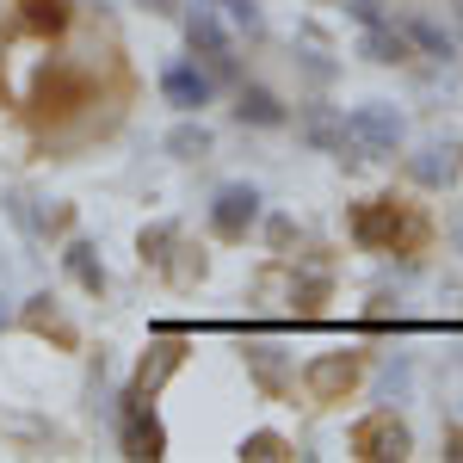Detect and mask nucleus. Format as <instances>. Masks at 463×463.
Wrapping results in <instances>:
<instances>
[{"label": "nucleus", "instance_id": "nucleus-29", "mask_svg": "<svg viewBox=\"0 0 463 463\" xmlns=\"http://www.w3.org/2000/svg\"><path fill=\"white\" fill-rule=\"evenodd\" d=\"M143 6H148V13H161V19H167V13H179L174 0H143Z\"/></svg>", "mask_w": 463, "mask_h": 463}, {"label": "nucleus", "instance_id": "nucleus-21", "mask_svg": "<svg viewBox=\"0 0 463 463\" xmlns=\"http://www.w3.org/2000/svg\"><path fill=\"white\" fill-rule=\"evenodd\" d=\"M408 37H414V43H420L427 56H439V62H445V56H458L451 32H445V25H432V19H408Z\"/></svg>", "mask_w": 463, "mask_h": 463}, {"label": "nucleus", "instance_id": "nucleus-1", "mask_svg": "<svg viewBox=\"0 0 463 463\" xmlns=\"http://www.w3.org/2000/svg\"><path fill=\"white\" fill-rule=\"evenodd\" d=\"M353 241L364 253H402V248H427V222L408 216L395 198H371L353 211Z\"/></svg>", "mask_w": 463, "mask_h": 463}, {"label": "nucleus", "instance_id": "nucleus-25", "mask_svg": "<svg viewBox=\"0 0 463 463\" xmlns=\"http://www.w3.org/2000/svg\"><path fill=\"white\" fill-rule=\"evenodd\" d=\"M266 241H272V248L285 253V248H290V241H297V222H290V216H285V211H279V216H266Z\"/></svg>", "mask_w": 463, "mask_h": 463}, {"label": "nucleus", "instance_id": "nucleus-14", "mask_svg": "<svg viewBox=\"0 0 463 463\" xmlns=\"http://www.w3.org/2000/svg\"><path fill=\"white\" fill-rule=\"evenodd\" d=\"M235 118L253 130H279L285 124V99L272 87H235Z\"/></svg>", "mask_w": 463, "mask_h": 463}, {"label": "nucleus", "instance_id": "nucleus-16", "mask_svg": "<svg viewBox=\"0 0 463 463\" xmlns=\"http://www.w3.org/2000/svg\"><path fill=\"white\" fill-rule=\"evenodd\" d=\"M248 371L266 395H290V358L285 346H248Z\"/></svg>", "mask_w": 463, "mask_h": 463}, {"label": "nucleus", "instance_id": "nucleus-19", "mask_svg": "<svg viewBox=\"0 0 463 463\" xmlns=\"http://www.w3.org/2000/svg\"><path fill=\"white\" fill-rule=\"evenodd\" d=\"M174 241H179V222H148L143 235H137V253H143V266H167Z\"/></svg>", "mask_w": 463, "mask_h": 463}, {"label": "nucleus", "instance_id": "nucleus-3", "mask_svg": "<svg viewBox=\"0 0 463 463\" xmlns=\"http://www.w3.org/2000/svg\"><path fill=\"white\" fill-rule=\"evenodd\" d=\"M185 50L211 69V80H235V43H229V32H222L216 6H204V0L185 13Z\"/></svg>", "mask_w": 463, "mask_h": 463}, {"label": "nucleus", "instance_id": "nucleus-24", "mask_svg": "<svg viewBox=\"0 0 463 463\" xmlns=\"http://www.w3.org/2000/svg\"><path fill=\"white\" fill-rule=\"evenodd\" d=\"M222 6H229V19H235V25H241V32H266V13H260V0H222Z\"/></svg>", "mask_w": 463, "mask_h": 463}, {"label": "nucleus", "instance_id": "nucleus-7", "mask_svg": "<svg viewBox=\"0 0 463 463\" xmlns=\"http://www.w3.org/2000/svg\"><path fill=\"white\" fill-rule=\"evenodd\" d=\"M358 377H364V358L358 353H321L303 364V383H309L316 402H346V390H353Z\"/></svg>", "mask_w": 463, "mask_h": 463}, {"label": "nucleus", "instance_id": "nucleus-9", "mask_svg": "<svg viewBox=\"0 0 463 463\" xmlns=\"http://www.w3.org/2000/svg\"><path fill=\"white\" fill-rule=\"evenodd\" d=\"M297 137L316 148V155H340V161L358 155L353 137H346V111H334V106H309L303 118H297Z\"/></svg>", "mask_w": 463, "mask_h": 463}, {"label": "nucleus", "instance_id": "nucleus-4", "mask_svg": "<svg viewBox=\"0 0 463 463\" xmlns=\"http://www.w3.org/2000/svg\"><path fill=\"white\" fill-rule=\"evenodd\" d=\"M260 216H266V198L253 192L248 179L222 185V192L211 198V229H216V241H248L253 229H260Z\"/></svg>", "mask_w": 463, "mask_h": 463}, {"label": "nucleus", "instance_id": "nucleus-11", "mask_svg": "<svg viewBox=\"0 0 463 463\" xmlns=\"http://www.w3.org/2000/svg\"><path fill=\"white\" fill-rule=\"evenodd\" d=\"M80 99H87V80H80L74 69H62V62H56V69H43V74H37L32 106L43 111V118H50V111H74Z\"/></svg>", "mask_w": 463, "mask_h": 463}, {"label": "nucleus", "instance_id": "nucleus-5", "mask_svg": "<svg viewBox=\"0 0 463 463\" xmlns=\"http://www.w3.org/2000/svg\"><path fill=\"white\" fill-rule=\"evenodd\" d=\"M402 130H408L402 111L383 106V99H364V106L346 111V137H353L358 155H395L402 148Z\"/></svg>", "mask_w": 463, "mask_h": 463}, {"label": "nucleus", "instance_id": "nucleus-17", "mask_svg": "<svg viewBox=\"0 0 463 463\" xmlns=\"http://www.w3.org/2000/svg\"><path fill=\"white\" fill-rule=\"evenodd\" d=\"M408 174L420 179L427 192H439V185H451V174H458V148H445V143H432V148H420L414 161H408Z\"/></svg>", "mask_w": 463, "mask_h": 463}, {"label": "nucleus", "instance_id": "nucleus-12", "mask_svg": "<svg viewBox=\"0 0 463 463\" xmlns=\"http://www.w3.org/2000/svg\"><path fill=\"white\" fill-rule=\"evenodd\" d=\"M19 321H25V327H32L37 340H56V346H62V353H69L74 340H80V334H74V321L62 316V309H56V297H50V290H37L32 303H25V316H19Z\"/></svg>", "mask_w": 463, "mask_h": 463}, {"label": "nucleus", "instance_id": "nucleus-27", "mask_svg": "<svg viewBox=\"0 0 463 463\" xmlns=\"http://www.w3.org/2000/svg\"><path fill=\"white\" fill-rule=\"evenodd\" d=\"M346 13L358 25H383V0H346Z\"/></svg>", "mask_w": 463, "mask_h": 463}, {"label": "nucleus", "instance_id": "nucleus-2", "mask_svg": "<svg viewBox=\"0 0 463 463\" xmlns=\"http://www.w3.org/2000/svg\"><path fill=\"white\" fill-rule=\"evenodd\" d=\"M408 451H414V432H408V420L395 408H377V414H364L353 427V458L364 463H402Z\"/></svg>", "mask_w": 463, "mask_h": 463}, {"label": "nucleus", "instance_id": "nucleus-15", "mask_svg": "<svg viewBox=\"0 0 463 463\" xmlns=\"http://www.w3.org/2000/svg\"><path fill=\"white\" fill-rule=\"evenodd\" d=\"M62 266H69V279L80 290H87V297H106V260H99V248H93V241H69V248H62Z\"/></svg>", "mask_w": 463, "mask_h": 463}, {"label": "nucleus", "instance_id": "nucleus-23", "mask_svg": "<svg viewBox=\"0 0 463 463\" xmlns=\"http://www.w3.org/2000/svg\"><path fill=\"white\" fill-rule=\"evenodd\" d=\"M321 303H327V279H297V285H290V309H297V316H316Z\"/></svg>", "mask_w": 463, "mask_h": 463}, {"label": "nucleus", "instance_id": "nucleus-28", "mask_svg": "<svg viewBox=\"0 0 463 463\" xmlns=\"http://www.w3.org/2000/svg\"><path fill=\"white\" fill-rule=\"evenodd\" d=\"M445 458H451V463H463V432H451V439H445Z\"/></svg>", "mask_w": 463, "mask_h": 463}, {"label": "nucleus", "instance_id": "nucleus-20", "mask_svg": "<svg viewBox=\"0 0 463 463\" xmlns=\"http://www.w3.org/2000/svg\"><path fill=\"white\" fill-rule=\"evenodd\" d=\"M19 13H25L32 32H50V37L69 25V0H19Z\"/></svg>", "mask_w": 463, "mask_h": 463}, {"label": "nucleus", "instance_id": "nucleus-10", "mask_svg": "<svg viewBox=\"0 0 463 463\" xmlns=\"http://www.w3.org/2000/svg\"><path fill=\"white\" fill-rule=\"evenodd\" d=\"M161 93H167V106H179V111H204L216 99V80H211V69H198V62H174V69H161Z\"/></svg>", "mask_w": 463, "mask_h": 463}, {"label": "nucleus", "instance_id": "nucleus-18", "mask_svg": "<svg viewBox=\"0 0 463 463\" xmlns=\"http://www.w3.org/2000/svg\"><path fill=\"white\" fill-rule=\"evenodd\" d=\"M161 148H167L174 161H204V155H211V130H204V124H198V118L185 111V124H174Z\"/></svg>", "mask_w": 463, "mask_h": 463}, {"label": "nucleus", "instance_id": "nucleus-8", "mask_svg": "<svg viewBox=\"0 0 463 463\" xmlns=\"http://www.w3.org/2000/svg\"><path fill=\"white\" fill-rule=\"evenodd\" d=\"M185 353H192V346H185V340H179V334H161V340H148V353L137 358V377H130V390L124 395H161V383H167V377H174L179 364H185Z\"/></svg>", "mask_w": 463, "mask_h": 463}, {"label": "nucleus", "instance_id": "nucleus-22", "mask_svg": "<svg viewBox=\"0 0 463 463\" xmlns=\"http://www.w3.org/2000/svg\"><path fill=\"white\" fill-rule=\"evenodd\" d=\"M285 458H290V445L279 432H248L241 439V463H285Z\"/></svg>", "mask_w": 463, "mask_h": 463}, {"label": "nucleus", "instance_id": "nucleus-30", "mask_svg": "<svg viewBox=\"0 0 463 463\" xmlns=\"http://www.w3.org/2000/svg\"><path fill=\"white\" fill-rule=\"evenodd\" d=\"M451 6H458V19H463V0H451Z\"/></svg>", "mask_w": 463, "mask_h": 463}, {"label": "nucleus", "instance_id": "nucleus-13", "mask_svg": "<svg viewBox=\"0 0 463 463\" xmlns=\"http://www.w3.org/2000/svg\"><path fill=\"white\" fill-rule=\"evenodd\" d=\"M358 56H364V62H377V69H395V62H408V56H414V37L395 32L390 19H383V25H364V37H358Z\"/></svg>", "mask_w": 463, "mask_h": 463}, {"label": "nucleus", "instance_id": "nucleus-26", "mask_svg": "<svg viewBox=\"0 0 463 463\" xmlns=\"http://www.w3.org/2000/svg\"><path fill=\"white\" fill-rule=\"evenodd\" d=\"M297 69L309 74V80H334V62H327L321 50H297Z\"/></svg>", "mask_w": 463, "mask_h": 463}, {"label": "nucleus", "instance_id": "nucleus-6", "mask_svg": "<svg viewBox=\"0 0 463 463\" xmlns=\"http://www.w3.org/2000/svg\"><path fill=\"white\" fill-rule=\"evenodd\" d=\"M118 427H124V458H137V463L167 458V427H161V414L148 408L143 395H124V414H118Z\"/></svg>", "mask_w": 463, "mask_h": 463}]
</instances>
